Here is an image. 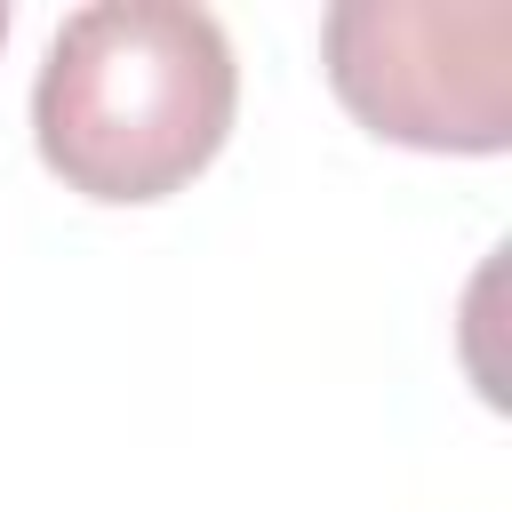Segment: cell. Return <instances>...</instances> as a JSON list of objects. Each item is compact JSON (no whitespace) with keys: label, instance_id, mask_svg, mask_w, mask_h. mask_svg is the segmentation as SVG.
<instances>
[{"label":"cell","instance_id":"2","mask_svg":"<svg viewBox=\"0 0 512 512\" xmlns=\"http://www.w3.org/2000/svg\"><path fill=\"white\" fill-rule=\"evenodd\" d=\"M336 104L408 152L512 144V0H336L320 16Z\"/></svg>","mask_w":512,"mask_h":512},{"label":"cell","instance_id":"1","mask_svg":"<svg viewBox=\"0 0 512 512\" xmlns=\"http://www.w3.org/2000/svg\"><path fill=\"white\" fill-rule=\"evenodd\" d=\"M240 104L232 40L192 0H88L56 24L32 80V144L64 192L144 208L192 184Z\"/></svg>","mask_w":512,"mask_h":512},{"label":"cell","instance_id":"3","mask_svg":"<svg viewBox=\"0 0 512 512\" xmlns=\"http://www.w3.org/2000/svg\"><path fill=\"white\" fill-rule=\"evenodd\" d=\"M0 40H8V0H0Z\"/></svg>","mask_w":512,"mask_h":512}]
</instances>
